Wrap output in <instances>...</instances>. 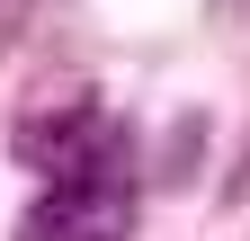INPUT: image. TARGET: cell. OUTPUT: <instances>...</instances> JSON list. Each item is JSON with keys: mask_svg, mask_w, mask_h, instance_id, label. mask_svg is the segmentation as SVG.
I'll return each instance as SVG.
<instances>
[{"mask_svg": "<svg viewBox=\"0 0 250 241\" xmlns=\"http://www.w3.org/2000/svg\"><path fill=\"white\" fill-rule=\"evenodd\" d=\"M18 241H134V170H125V143L99 152L89 170L45 179V197L18 215Z\"/></svg>", "mask_w": 250, "mask_h": 241, "instance_id": "1", "label": "cell"}, {"mask_svg": "<svg viewBox=\"0 0 250 241\" xmlns=\"http://www.w3.org/2000/svg\"><path fill=\"white\" fill-rule=\"evenodd\" d=\"M9 152H18L27 170L62 179V170H89L99 152H116V125L99 116V99H62V107H45V116H27V125L9 134Z\"/></svg>", "mask_w": 250, "mask_h": 241, "instance_id": "2", "label": "cell"}]
</instances>
